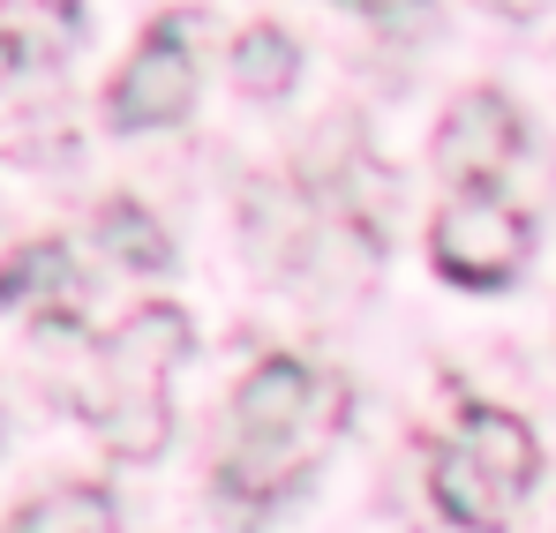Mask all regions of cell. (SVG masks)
<instances>
[{
    "instance_id": "obj_1",
    "label": "cell",
    "mask_w": 556,
    "mask_h": 533,
    "mask_svg": "<svg viewBox=\"0 0 556 533\" xmlns=\"http://www.w3.org/2000/svg\"><path fill=\"white\" fill-rule=\"evenodd\" d=\"M346 421V383L324 376L316 360L271 354L256 360L241 383H233V421H226V450H218V488L241 504H264V496H286L324 444L339 436Z\"/></svg>"
},
{
    "instance_id": "obj_2",
    "label": "cell",
    "mask_w": 556,
    "mask_h": 533,
    "mask_svg": "<svg viewBox=\"0 0 556 533\" xmlns=\"http://www.w3.org/2000/svg\"><path fill=\"white\" fill-rule=\"evenodd\" d=\"M188 316L174 301H143V308H128L105 339H98V360H91V383L76 391V406L91 414L98 444L113 450V458H159L166 436H174V398H166V383H174V368L188 360Z\"/></svg>"
},
{
    "instance_id": "obj_3",
    "label": "cell",
    "mask_w": 556,
    "mask_h": 533,
    "mask_svg": "<svg viewBox=\"0 0 556 533\" xmlns=\"http://www.w3.org/2000/svg\"><path fill=\"white\" fill-rule=\"evenodd\" d=\"M534 256V226L496 195V188H459L437 218H429V264L466 293H496L511 285Z\"/></svg>"
},
{
    "instance_id": "obj_4",
    "label": "cell",
    "mask_w": 556,
    "mask_h": 533,
    "mask_svg": "<svg viewBox=\"0 0 556 533\" xmlns=\"http://www.w3.org/2000/svg\"><path fill=\"white\" fill-rule=\"evenodd\" d=\"M195 105V15H166L143 30L128 68L105 84V120L113 128H174Z\"/></svg>"
},
{
    "instance_id": "obj_5",
    "label": "cell",
    "mask_w": 556,
    "mask_h": 533,
    "mask_svg": "<svg viewBox=\"0 0 556 533\" xmlns=\"http://www.w3.org/2000/svg\"><path fill=\"white\" fill-rule=\"evenodd\" d=\"M519 143H527V113L504 90H459L452 113H444V128H437V166L459 188H489L511 166Z\"/></svg>"
},
{
    "instance_id": "obj_6",
    "label": "cell",
    "mask_w": 556,
    "mask_h": 533,
    "mask_svg": "<svg viewBox=\"0 0 556 533\" xmlns=\"http://www.w3.org/2000/svg\"><path fill=\"white\" fill-rule=\"evenodd\" d=\"M84 301H91V278L68 256V241H23L0 256V308L38 316L46 331H76Z\"/></svg>"
},
{
    "instance_id": "obj_7",
    "label": "cell",
    "mask_w": 556,
    "mask_h": 533,
    "mask_svg": "<svg viewBox=\"0 0 556 533\" xmlns=\"http://www.w3.org/2000/svg\"><path fill=\"white\" fill-rule=\"evenodd\" d=\"M429 496H437V511L466 533H504L511 511H519V488H504L459 436H444V444L429 450Z\"/></svg>"
},
{
    "instance_id": "obj_8",
    "label": "cell",
    "mask_w": 556,
    "mask_h": 533,
    "mask_svg": "<svg viewBox=\"0 0 556 533\" xmlns=\"http://www.w3.org/2000/svg\"><path fill=\"white\" fill-rule=\"evenodd\" d=\"M504 488H534V473H542V444H534V429L519 421V414H504V406H466L459 414V429H452Z\"/></svg>"
},
{
    "instance_id": "obj_9",
    "label": "cell",
    "mask_w": 556,
    "mask_h": 533,
    "mask_svg": "<svg viewBox=\"0 0 556 533\" xmlns=\"http://www.w3.org/2000/svg\"><path fill=\"white\" fill-rule=\"evenodd\" d=\"M84 8L76 0H0V61L8 68H46L76 46Z\"/></svg>"
},
{
    "instance_id": "obj_10",
    "label": "cell",
    "mask_w": 556,
    "mask_h": 533,
    "mask_svg": "<svg viewBox=\"0 0 556 533\" xmlns=\"http://www.w3.org/2000/svg\"><path fill=\"white\" fill-rule=\"evenodd\" d=\"M8 533H121V511H113V496L91 488V481H68V488H46V496H30Z\"/></svg>"
},
{
    "instance_id": "obj_11",
    "label": "cell",
    "mask_w": 556,
    "mask_h": 533,
    "mask_svg": "<svg viewBox=\"0 0 556 533\" xmlns=\"http://www.w3.org/2000/svg\"><path fill=\"white\" fill-rule=\"evenodd\" d=\"M233 84L249 90V98H286V90L301 84V46L278 23H249L233 38Z\"/></svg>"
},
{
    "instance_id": "obj_12",
    "label": "cell",
    "mask_w": 556,
    "mask_h": 533,
    "mask_svg": "<svg viewBox=\"0 0 556 533\" xmlns=\"http://www.w3.org/2000/svg\"><path fill=\"white\" fill-rule=\"evenodd\" d=\"M98 241H105V256H113L121 270H166V264H174L166 226H159L143 203H128V195L98 203Z\"/></svg>"
},
{
    "instance_id": "obj_13",
    "label": "cell",
    "mask_w": 556,
    "mask_h": 533,
    "mask_svg": "<svg viewBox=\"0 0 556 533\" xmlns=\"http://www.w3.org/2000/svg\"><path fill=\"white\" fill-rule=\"evenodd\" d=\"M346 8H362V15H406V8H421V0H346Z\"/></svg>"
},
{
    "instance_id": "obj_14",
    "label": "cell",
    "mask_w": 556,
    "mask_h": 533,
    "mask_svg": "<svg viewBox=\"0 0 556 533\" xmlns=\"http://www.w3.org/2000/svg\"><path fill=\"white\" fill-rule=\"evenodd\" d=\"M504 8H534V0H504Z\"/></svg>"
}]
</instances>
